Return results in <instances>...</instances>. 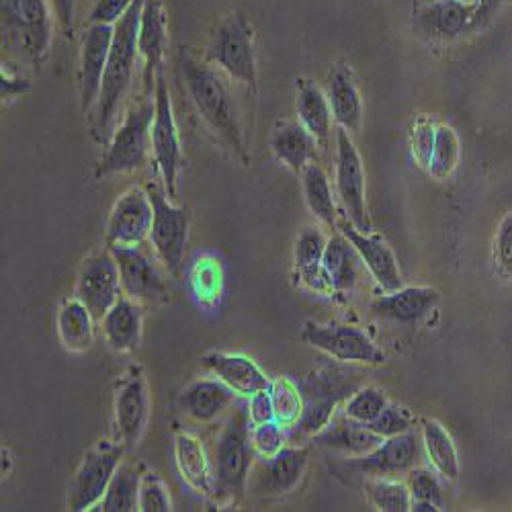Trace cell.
Returning <instances> with one entry per match:
<instances>
[{
  "label": "cell",
  "instance_id": "cell-52",
  "mask_svg": "<svg viewBox=\"0 0 512 512\" xmlns=\"http://www.w3.org/2000/svg\"><path fill=\"white\" fill-rule=\"evenodd\" d=\"M52 11L64 31L66 37H72L74 33V7H76V0H50Z\"/></svg>",
  "mask_w": 512,
  "mask_h": 512
},
{
  "label": "cell",
  "instance_id": "cell-7",
  "mask_svg": "<svg viewBox=\"0 0 512 512\" xmlns=\"http://www.w3.org/2000/svg\"><path fill=\"white\" fill-rule=\"evenodd\" d=\"M50 9V0H3V31L33 66H41L50 50Z\"/></svg>",
  "mask_w": 512,
  "mask_h": 512
},
{
  "label": "cell",
  "instance_id": "cell-42",
  "mask_svg": "<svg viewBox=\"0 0 512 512\" xmlns=\"http://www.w3.org/2000/svg\"><path fill=\"white\" fill-rule=\"evenodd\" d=\"M406 486L412 500H426L433 502L439 508H445V492L435 469L414 467L406 474Z\"/></svg>",
  "mask_w": 512,
  "mask_h": 512
},
{
  "label": "cell",
  "instance_id": "cell-6",
  "mask_svg": "<svg viewBox=\"0 0 512 512\" xmlns=\"http://www.w3.org/2000/svg\"><path fill=\"white\" fill-rule=\"evenodd\" d=\"M207 62L222 70L230 80L256 91V58L252 27L242 13L228 15L213 31L207 46Z\"/></svg>",
  "mask_w": 512,
  "mask_h": 512
},
{
  "label": "cell",
  "instance_id": "cell-21",
  "mask_svg": "<svg viewBox=\"0 0 512 512\" xmlns=\"http://www.w3.org/2000/svg\"><path fill=\"white\" fill-rule=\"evenodd\" d=\"M439 302L441 295L435 287H400L375 297L371 314L381 322L414 326L429 316Z\"/></svg>",
  "mask_w": 512,
  "mask_h": 512
},
{
  "label": "cell",
  "instance_id": "cell-9",
  "mask_svg": "<svg viewBox=\"0 0 512 512\" xmlns=\"http://www.w3.org/2000/svg\"><path fill=\"white\" fill-rule=\"evenodd\" d=\"M154 121H152V152L158 173L164 181V191L170 199L177 197V179L185 164L181 138L177 130V121L173 113V101H170L168 84L164 72L160 70L156 76L154 87Z\"/></svg>",
  "mask_w": 512,
  "mask_h": 512
},
{
  "label": "cell",
  "instance_id": "cell-27",
  "mask_svg": "<svg viewBox=\"0 0 512 512\" xmlns=\"http://www.w3.org/2000/svg\"><path fill=\"white\" fill-rule=\"evenodd\" d=\"M103 336L107 345L117 353H132L140 347L142 328H144V310L142 302L121 295L117 304L101 320Z\"/></svg>",
  "mask_w": 512,
  "mask_h": 512
},
{
  "label": "cell",
  "instance_id": "cell-16",
  "mask_svg": "<svg viewBox=\"0 0 512 512\" xmlns=\"http://www.w3.org/2000/svg\"><path fill=\"white\" fill-rule=\"evenodd\" d=\"M123 285V295L136 302H166L170 300V275L164 265H158L142 250V246L111 248Z\"/></svg>",
  "mask_w": 512,
  "mask_h": 512
},
{
  "label": "cell",
  "instance_id": "cell-45",
  "mask_svg": "<svg viewBox=\"0 0 512 512\" xmlns=\"http://www.w3.org/2000/svg\"><path fill=\"white\" fill-rule=\"evenodd\" d=\"M369 429L379 435L381 439H392V437H400L406 435L414 429V418L408 410L396 406V404H388L386 410H383L371 424Z\"/></svg>",
  "mask_w": 512,
  "mask_h": 512
},
{
  "label": "cell",
  "instance_id": "cell-36",
  "mask_svg": "<svg viewBox=\"0 0 512 512\" xmlns=\"http://www.w3.org/2000/svg\"><path fill=\"white\" fill-rule=\"evenodd\" d=\"M142 476L144 474L138 465L121 463L103 500L99 502L97 510H105V512H134V510H138Z\"/></svg>",
  "mask_w": 512,
  "mask_h": 512
},
{
  "label": "cell",
  "instance_id": "cell-55",
  "mask_svg": "<svg viewBox=\"0 0 512 512\" xmlns=\"http://www.w3.org/2000/svg\"><path fill=\"white\" fill-rule=\"evenodd\" d=\"M412 512H439L443 508H439L437 504L433 502H426V500H412V506H410Z\"/></svg>",
  "mask_w": 512,
  "mask_h": 512
},
{
  "label": "cell",
  "instance_id": "cell-10",
  "mask_svg": "<svg viewBox=\"0 0 512 512\" xmlns=\"http://www.w3.org/2000/svg\"><path fill=\"white\" fill-rule=\"evenodd\" d=\"M125 451L127 449L119 441H101L91 451H87V455L82 457L76 469L70 486V510L82 512L99 506L115 472L123 463Z\"/></svg>",
  "mask_w": 512,
  "mask_h": 512
},
{
  "label": "cell",
  "instance_id": "cell-38",
  "mask_svg": "<svg viewBox=\"0 0 512 512\" xmlns=\"http://www.w3.org/2000/svg\"><path fill=\"white\" fill-rule=\"evenodd\" d=\"M459 156H461V146H459V138H457L453 127L437 125L429 175L437 181H447L453 175V170L457 168Z\"/></svg>",
  "mask_w": 512,
  "mask_h": 512
},
{
  "label": "cell",
  "instance_id": "cell-28",
  "mask_svg": "<svg viewBox=\"0 0 512 512\" xmlns=\"http://www.w3.org/2000/svg\"><path fill=\"white\" fill-rule=\"evenodd\" d=\"M383 439L375 435L367 424L351 420L345 412H336L330 424L314 437L320 447L345 457H359L373 451Z\"/></svg>",
  "mask_w": 512,
  "mask_h": 512
},
{
  "label": "cell",
  "instance_id": "cell-15",
  "mask_svg": "<svg viewBox=\"0 0 512 512\" xmlns=\"http://www.w3.org/2000/svg\"><path fill=\"white\" fill-rule=\"evenodd\" d=\"M115 437L125 449H134L148 426L150 392L140 365H132L123 373L113 402Z\"/></svg>",
  "mask_w": 512,
  "mask_h": 512
},
{
  "label": "cell",
  "instance_id": "cell-48",
  "mask_svg": "<svg viewBox=\"0 0 512 512\" xmlns=\"http://www.w3.org/2000/svg\"><path fill=\"white\" fill-rule=\"evenodd\" d=\"M494 259L502 277H512V211L502 218L494 238Z\"/></svg>",
  "mask_w": 512,
  "mask_h": 512
},
{
  "label": "cell",
  "instance_id": "cell-18",
  "mask_svg": "<svg viewBox=\"0 0 512 512\" xmlns=\"http://www.w3.org/2000/svg\"><path fill=\"white\" fill-rule=\"evenodd\" d=\"M154 207L146 189L134 187L125 191L111 209L105 242L113 246H142L150 236Z\"/></svg>",
  "mask_w": 512,
  "mask_h": 512
},
{
  "label": "cell",
  "instance_id": "cell-47",
  "mask_svg": "<svg viewBox=\"0 0 512 512\" xmlns=\"http://www.w3.org/2000/svg\"><path fill=\"white\" fill-rule=\"evenodd\" d=\"M138 510H142V512H168V510H173V502H170L166 486L158 478V474H154V472H146L142 476Z\"/></svg>",
  "mask_w": 512,
  "mask_h": 512
},
{
  "label": "cell",
  "instance_id": "cell-11",
  "mask_svg": "<svg viewBox=\"0 0 512 512\" xmlns=\"http://www.w3.org/2000/svg\"><path fill=\"white\" fill-rule=\"evenodd\" d=\"M302 340L340 363L381 365L388 359L367 332L351 324L306 322L302 328Z\"/></svg>",
  "mask_w": 512,
  "mask_h": 512
},
{
  "label": "cell",
  "instance_id": "cell-17",
  "mask_svg": "<svg viewBox=\"0 0 512 512\" xmlns=\"http://www.w3.org/2000/svg\"><path fill=\"white\" fill-rule=\"evenodd\" d=\"M476 0H426L414 13L416 33L431 44H453L474 33Z\"/></svg>",
  "mask_w": 512,
  "mask_h": 512
},
{
  "label": "cell",
  "instance_id": "cell-23",
  "mask_svg": "<svg viewBox=\"0 0 512 512\" xmlns=\"http://www.w3.org/2000/svg\"><path fill=\"white\" fill-rule=\"evenodd\" d=\"M166 46L168 33L164 7L160 0H144L138 27V52L144 60V87L148 95H152L156 87V76L162 70Z\"/></svg>",
  "mask_w": 512,
  "mask_h": 512
},
{
  "label": "cell",
  "instance_id": "cell-20",
  "mask_svg": "<svg viewBox=\"0 0 512 512\" xmlns=\"http://www.w3.org/2000/svg\"><path fill=\"white\" fill-rule=\"evenodd\" d=\"M113 31H115V25L91 23V27L82 35L78 84H80V105L84 115H87L99 101L101 84H103V76H105V68L109 62V52L113 44Z\"/></svg>",
  "mask_w": 512,
  "mask_h": 512
},
{
  "label": "cell",
  "instance_id": "cell-50",
  "mask_svg": "<svg viewBox=\"0 0 512 512\" xmlns=\"http://www.w3.org/2000/svg\"><path fill=\"white\" fill-rule=\"evenodd\" d=\"M246 408H248V418L252 424H263L275 420V408H273V398H271V388L261 390L246 398Z\"/></svg>",
  "mask_w": 512,
  "mask_h": 512
},
{
  "label": "cell",
  "instance_id": "cell-29",
  "mask_svg": "<svg viewBox=\"0 0 512 512\" xmlns=\"http://www.w3.org/2000/svg\"><path fill=\"white\" fill-rule=\"evenodd\" d=\"M316 146V138L300 121L279 123L271 136L273 154L297 175H302L306 166L316 162Z\"/></svg>",
  "mask_w": 512,
  "mask_h": 512
},
{
  "label": "cell",
  "instance_id": "cell-1",
  "mask_svg": "<svg viewBox=\"0 0 512 512\" xmlns=\"http://www.w3.org/2000/svg\"><path fill=\"white\" fill-rule=\"evenodd\" d=\"M179 64L187 95L203 123L244 164H248V144L240 121L238 103L224 72L209 62H199L185 50L181 52Z\"/></svg>",
  "mask_w": 512,
  "mask_h": 512
},
{
  "label": "cell",
  "instance_id": "cell-49",
  "mask_svg": "<svg viewBox=\"0 0 512 512\" xmlns=\"http://www.w3.org/2000/svg\"><path fill=\"white\" fill-rule=\"evenodd\" d=\"M134 3L136 0H97L91 11V23L115 25L134 7Z\"/></svg>",
  "mask_w": 512,
  "mask_h": 512
},
{
  "label": "cell",
  "instance_id": "cell-53",
  "mask_svg": "<svg viewBox=\"0 0 512 512\" xmlns=\"http://www.w3.org/2000/svg\"><path fill=\"white\" fill-rule=\"evenodd\" d=\"M506 0H476V17H474V29H484L492 17L502 9Z\"/></svg>",
  "mask_w": 512,
  "mask_h": 512
},
{
  "label": "cell",
  "instance_id": "cell-34",
  "mask_svg": "<svg viewBox=\"0 0 512 512\" xmlns=\"http://www.w3.org/2000/svg\"><path fill=\"white\" fill-rule=\"evenodd\" d=\"M422 449L426 453V459L431 461L435 472L449 482H455L459 478V457L455 443L443 424L437 420H422Z\"/></svg>",
  "mask_w": 512,
  "mask_h": 512
},
{
  "label": "cell",
  "instance_id": "cell-24",
  "mask_svg": "<svg viewBox=\"0 0 512 512\" xmlns=\"http://www.w3.org/2000/svg\"><path fill=\"white\" fill-rule=\"evenodd\" d=\"M201 365L242 398L271 388V379L246 355L213 351L201 359Z\"/></svg>",
  "mask_w": 512,
  "mask_h": 512
},
{
  "label": "cell",
  "instance_id": "cell-37",
  "mask_svg": "<svg viewBox=\"0 0 512 512\" xmlns=\"http://www.w3.org/2000/svg\"><path fill=\"white\" fill-rule=\"evenodd\" d=\"M363 490L371 506L381 512H408L412 506L408 486L394 478H367Z\"/></svg>",
  "mask_w": 512,
  "mask_h": 512
},
{
  "label": "cell",
  "instance_id": "cell-8",
  "mask_svg": "<svg viewBox=\"0 0 512 512\" xmlns=\"http://www.w3.org/2000/svg\"><path fill=\"white\" fill-rule=\"evenodd\" d=\"M146 191L154 207V220L148 236L150 244L160 265H164L170 275L177 277L183 269L189 244V213L183 207L170 203L166 191H162L156 183H148Z\"/></svg>",
  "mask_w": 512,
  "mask_h": 512
},
{
  "label": "cell",
  "instance_id": "cell-4",
  "mask_svg": "<svg viewBox=\"0 0 512 512\" xmlns=\"http://www.w3.org/2000/svg\"><path fill=\"white\" fill-rule=\"evenodd\" d=\"M361 371L340 365H324L312 371L300 383L304 412L291 429L295 439H308L322 433L334 418L340 404H345L361 386Z\"/></svg>",
  "mask_w": 512,
  "mask_h": 512
},
{
  "label": "cell",
  "instance_id": "cell-12",
  "mask_svg": "<svg viewBox=\"0 0 512 512\" xmlns=\"http://www.w3.org/2000/svg\"><path fill=\"white\" fill-rule=\"evenodd\" d=\"M422 461V443L414 431L383 439L373 451L359 457H345L338 469L357 478H396L406 476Z\"/></svg>",
  "mask_w": 512,
  "mask_h": 512
},
{
  "label": "cell",
  "instance_id": "cell-41",
  "mask_svg": "<svg viewBox=\"0 0 512 512\" xmlns=\"http://www.w3.org/2000/svg\"><path fill=\"white\" fill-rule=\"evenodd\" d=\"M191 287L201 304H216L222 295V269L216 259H199L191 269Z\"/></svg>",
  "mask_w": 512,
  "mask_h": 512
},
{
  "label": "cell",
  "instance_id": "cell-54",
  "mask_svg": "<svg viewBox=\"0 0 512 512\" xmlns=\"http://www.w3.org/2000/svg\"><path fill=\"white\" fill-rule=\"evenodd\" d=\"M31 89V82L21 76H11L9 72L3 70V99H13L17 95H23Z\"/></svg>",
  "mask_w": 512,
  "mask_h": 512
},
{
  "label": "cell",
  "instance_id": "cell-51",
  "mask_svg": "<svg viewBox=\"0 0 512 512\" xmlns=\"http://www.w3.org/2000/svg\"><path fill=\"white\" fill-rule=\"evenodd\" d=\"M295 273H297V277H300V283L306 285L308 289H312L320 295H334L332 281L322 263L306 267V269H295Z\"/></svg>",
  "mask_w": 512,
  "mask_h": 512
},
{
  "label": "cell",
  "instance_id": "cell-25",
  "mask_svg": "<svg viewBox=\"0 0 512 512\" xmlns=\"http://www.w3.org/2000/svg\"><path fill=\"white\" fill-rule=\"evenodd\" d=\"M236 392L222 379H195L181 392V410L195 422H213L236 404Z\"/></svg>",
  "mask_w": 512,
  "mask_h": 512
},
{
  "label": "cell",
  "instance_id": "cell-3",
  "mask_svg": "<svg viewBox=\"0 0 512 512\" xmlns=\"http://www.w3.org/2000/svg\"><path fill=\"white\" fill-rule=\"evenodd\" d=\"M250 426L252 422L246 404H236V410L230 412L216 445H213L211 465L213 480H216V496L213 498L220 502L238 500L246 492L256 457Z\"/></svg>",
  "mask_w": 512,
  "mask_h": 512
},
{
  "label": "cell",
  "instance_id": "cell-35",
  "mask_svg": "<svg viewBox=\"0 0 512 512\" xmlns=\"http://www.w3.org/2000/svg\"><path fill=\"white\" fill-rule=\"evenodd\" d=\"M302 187H304V197H306V203L312 211V216L316 220H320L326 228L336 232L338 230L336 201H334V195H332L330 181H328L326 173L318 162H312L310 166L304 168Z\"/></svg>",
  "mask_w": 512,
  "mask_h": 512
},
{
  "label": "cell",
  "instance_id": "cell-26",
  "mask_svg": "<svg viewBox=\"0 0 512 512\" xmlns=\"http://www.w3.org/2000/svg\"><path fill=\"white\" fill-rule=\"evenodd\" d=\"M326 97L332 109V117L340 130L357 134L363 123V101L349 66L338 64L330 70L326 82Z\"/></svg>",
  "mask_w": 512,
  "mask_h": 512
},
{
  "label": "cell",
  "instance_id": "cell-32",
  "mask_svg": "<svg viewBox=\"0 0 512 512\" xmlns=\"http://www.w3.org/2000/svg\"><path fill=\"white\" fill-rule=\"evenodd\" d=\"M297 117L306 130L316 138L318 144L326 146L332 132V109L326 93L316 82L302 78L297 80V101H295Z\"/></svg>",
  "mask_w": 512,
  "mask_h": 512
},
{
  "label": "cell",
  "instance_id": "cell-40",
  "mask_svg": "<svg viewBox=\"0 0 512 512\" xmlns=\"http://www.w3.org/2000/svg\"><path fill=\"white\" fill-rule=\"evenodd\" d=\"M390 404L386 392L375 388V386H361L345 404H343V412L361 424H371L386 406Z\"/></svg>",
  "mask_w": 512,
  "mask_h": 512
},
{
  "label": "cell",
  "instance_id": "cell-19",
  "mask_svg": "<svg viewBox=\"0 0 512 512\" xmlns=\"http://www.w3.org/2000/svg\"><path fill=\"white\" fill-rule=\"evenodd\" d=\"M310 463V449L295 445L283 447L273 457H263L261 463H256L250 472V488L256 494L265 496H281L293 492L300 486L306 476Z\"/></svg>",
  "mask_w": 512,
  "mask_h": 512
},
{
  "label": "cell",
  "instance_id": "cell-14",
  "mask_svg": "<svg viewBox=\"0 0 512 512\" xmlns=\"http://www.w3.org/2000/svg\"><path fill=\"white\" fill-rule=\"evenodd\" d=\"M336 195L343 205L345 218L361 232L373 230L367 211L365 168L349 132H336Z\"/></svg>",
  "mask_w": 512,
  "mask_h": 512
},
{
  "label": "cell",
  "instance_id": "cell-13",
  "mask_svg": "<svg viewBox=\"0 0 512 512\" xmlns=\"http://www.w3.org/2000/svg\"><path fill=\"white\" fill-rule=\"evenodd\" d=\"M121 295V275L111 248L93 252L80 263L74 297L89 308L97 322L105 318V314L117 304Z\"/></svg>",
  "mask_w": 512,
  "mask_h": 512
},
{
  "label": "cell",
  "instance_id": "cell-43",
  "mask_svg": "<svg viewBox=\"0 0 512 512\" xmlns=\"http://www.w3.org/2000/svg\"><path fill=\"white\" fill-rule=\"evenodd\" d=\"M326 246H328V238L320 228H312V226L304 228L300 236H297L295 248H293L295 269H306L322 263Z\"/></svg>",
  "mask_w": 512,
  "mask_h": 512
},
{
  "label": "cell",
  "instance_id": "cell-30",
  "mask_svg": "<svg viewBox=\"0 0 512 512\" xmlns=\"http://www.w3.org/2000/svg\"><path fill=\"white\" fill-rule=\"evenodd\" d=\"M175 461L179 467L181 478L201 496H216V480H213L211 455H207L205 447L199 439L181 433L175 437Z\"/></svg>",
  "mask_w": 512,
  "mask_h": 512
},
{
  "label": "cell",
  "instance_id": "cell-2",
  "mask_svg": "<svg viewBox=\"0 0 512 512\" xmlns=\"http://www.w3.org/2000/svg\"><path fill=\"white\" fill-rule=\"evenodd\" d=\"M144 0H136L127 15L115 23L113 44L109 52V62L105 68L101 95L91 115V136L97 144L107 146L115 132V119L121 105L132 89V80L138 62V27Z\"/></svg>",
  "mask_w": 512,
  "mask_h": 512
},
{
  "label": "cell",
  "instance_id": "cell-5",
  "mask_svg": "<svg viewBox=\"0 0 512 512\" xmlns=\"http://www.w3.org/2000/svg\"><path fill=\"white\" fill-rule=\"evenodd\" d=\"M154 101L144 99L127 109L123 121L111 136L107 152L97 166V179L109 175H123L140 170L148 160V150L152 148V121H154Z\"/></svg>",
  "mask_w": 512,
  "mask_h": 512
},
{
  "label": "cell",
  "instance_id": "cell-22",
  "mask_svg": "<svg viewBox=\"0 0 512 512\" xmlns=\"http://www.w3.org/2000/svg\"><path fill=\"white\" fill-rule=\"evenodd\" d=\"M338 232H343L359 252L363 267L373 275L383 291H396L402 287V273L394 250L377 234L357 230L347 218L338 220Z\"/></svg>",
  "mask_w": 512,
  "mask_h": 512
},
{
  "label": "cell",
  "instance_id": "cell-46",
  "mask_svg": "<svg viewBox=\"0 0 512 512\" xmlns=\"http://www.w3.org/2000/svg\"><path fill=\"white\" fill-rule=\"evenodd\" d=\"M435 136H437V125L429 117L416 119V123L412 127L410 146H412V156H414L416 164L424 170H429V164H431Z\"/></svg>",
  "mask_w": 512,
  "mask_h": 512
},
{
  "label": "cell",
  "instance_id": "cell-39",
  "mask_svg": "<svg viewBox=\"0 0 512 512\" xmlns=\"http://www.w3.org/2000/svg\"><path fill=\"white\" fill-rule=\"evenodd\" d=\"M271 398L275 408V420L283 424L287 431H291L304 412V398L300 386H295L287 377H279L271 381Z\"/></svg>",
  "mask_w": 512,
  "mask_h": 512
},
{
  "label": "cell",
  "instance_id": "cell-31",
  "mask_svg": "<svg viewBox=\"0 0 512 512\" xmlns=\"http://www.w3.org/2000/svg\"><path fill=\"white\" fill-rule=\"evenodd\" d=\"M322 265L332 281L334 295L351 293L357 287L363 261L359 252L355 250V246L349 242V238L343 232L328 238Z\"/></svg>",
  "mask_w": 512,
  "mask_h": 512
},
{
  "label": "cell",
  "instance_id": "cell-44",
  "mask_svg": "<svg viewBox=\"0 0 512 512\" xmlns=\"http://www.w3.org/2000/svg\"><path fill=\"white\" fill-rule=\"evenodd\" d=\"M250 439H252V447L259 457H273L275 453H279L289 435L283 424H279L277 420L271 422H263V424H252L250 426Z\"/></svg>",
  "mask_w": 512,
  "mask_h": 512
},
{
  "label": "cell",
  "instance_id": "cell-33",
  "mask_svg": "<svg viewBox=\"0 0 512 512\" xmlns=\"http://www.w3.org/2000/svg\"><path fill=\"white\" fill-rule=\"evenodd\" d=\"M95 322L97 320L93 318L89 308L76 300V297L64 300L56 318L58 336L64 349L68 353L89 351L95 340Z\"/></svg>",
  "mask_w": 512,
  "mask_h": 512
}]
</instances>
